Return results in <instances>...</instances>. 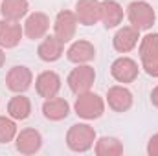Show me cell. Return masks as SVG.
Returning a JSON list of instances; mask_svg holds the SVG:
<instances>
[{"instance_id":"cell-15","label":"cell","mask_w":158,"mask_h":156,"mask_svg":"<svg viewBox=\"0 0 158 156\" xmlns=\"http://www.w3.org/2000/svg\"><path fill=\"white\" fill-rule=\"evenodd\" d=\"M138 39H140V30H136L134 26H123L116 31V35L112 39V44H114L116 51L127 53L138 44Z\"/></svg>"},{"instance_id":"cell-25","label":"cell","mask_w":158,"mask_h":156,"mask_svg":"<svg viewBox=\"0 0 158 156\" xmlns=\"http://www.w3.org/2000/svg\"><path fill=\"white\" fill-rule=\"evenodd\" d=\"M147 154L158 156V134L151 136V140H149V143H147Z\"/></svg>"},{"instance_id":"cell-24","label":"cell","mask_w":158,"mask_h":156,"mask_svg":"<svg viewBox=\"0 0 158 156\" xmlns=\"http://www.w3.org/2000/svg\"><path fill=\"white\" fill-rule=\"evenodd\" d=\"M142 68L151 76V77H158V57H153L149 61H142Z\"/></svg>"},{"instance_id":"cell-21","label":"cell","mask_w":158,"mask_h":156,"mask_svg":"<svg viewBox=\"0 0 158 156\" xmlns=\"http://www.w3.org/2000/svg\"><path fill=\"white\" fill-rule=\"evenodd\" d=\"M94 151L98 156H119L123 153V145L118 138L112 136H103L99 140H96L94 143Z\"/></svg>"},{"instance_id":"cell-10","label":"cell","mask_w":158,"mask_h":156,"mask_svg":"<svg viewBox=\"0 0 158 156\" xmlns=\"http://www.w3.org/2000/svg\"><path fill=\"white\" fill-rule=\"evenodd\" d=\"M22 35H24V28L17 20H7V18L0 20V48L4 50L15 48L20 42Z\"/></svg>"},{"instance_id":"cell-12","label":"cell","mask_w":158,"mask_h":156,"mask_svg":"<svg viewBox=\"0 0 158 156\" xmlns=\"http://www.w3.org/2000/svg\"><path fill=\"white\" fill-rule=\"evenodd\" d=\"M107 103L114 112H127L132 107V94L123 84L110 86L107 92Z\"/></svg>"},{"instance_id":"cell-4","label":"cell","mask_w":158,"mask_h":156,"mask_svg":"<svg viewBox=\"0 0 158 156\" xmlns=\"http://www.w3.org/2000/svg\"><path fill=\"white\" fill-rule=\"evenodd\" d=\"M96 81V72L92 66L88 64H77V68H74L70 74H68V86L74 94H83V92H88L92 88Z\"/></svg>"},{"instance_id":"cell-14","label":"cell","mask_w":158,"mask_h":156,"mask_svg":"<svg viewBox=\"0 0 158 156\" xmlns=\"http://www.w3.org/2000/svg\"><path fill=\"white\" fill-rule=\"evenodd\" d=\"M66 57L74 64H86L96 57V48L88 40H76L66 50Z\"/></svg>"},{"instance_id":"cell-13","label":"cell","mask_w":158,"mask_h":156,"mask_svg":"<svg viewBox=\"0 0 158 156\" xmlns=\"http://www.w3.org/2000/svg\"><path fill=\"white\" fill-rule=\"evenodd\" d=\"M48 30H50V18L40 11L31 13L24 22V33L28 39H42L48 33Z\"/></svg>"},{"instance_id":"cell-26","label":"cell","mask_w":158,"mask_h":156,"mask_svg":"<svg viewBox=\"0 0 158 156\" xmlns=\"http://www.w3.org/2000/svg\"><path fill=\"white\" fill-rule=\"evenodd\" d=\"M151 101H153V105H155V107H158V86L151 92Z\"/></svg>"},{"instance_id":"cell-11","label":"cell","mask_w":158,"mask_h":156,"mask_svg":"<svg viewBox=\"0 0 158 156\" xmlns=\"http://www.w3.org/2000/svg\"><path fill=\"white\" fill-rule=\"evenodd\" d=\"M35 88H37V94L40 97L48 99V97H55L61 90V77L52 72V70H46L37 76L35 79Z\"/></svg>"},{"instance_id":"cell-22","label":"cell","mask_w":158,"mask_h":156,"mask_svg":"<svg viewBox=\"0 0 158 156\" xmlns=\"http://www.w3.org/2000/svg\"><path fill=\"white\" fill-rule=\"evenodd\" d=\"M158 57V33H147L140 42V59L149 61Z\"/></svg>"},{"instance_id":"cell-9","label":"cell","mask_w":158,"mask_h":156,"mask_svg":"<svg viewBox=\"0 0 158 156\" xmlns=\"http://www.w3.org/2000/svg\"><path fill=\"white\" fill-rule=\"evenodd\" d=\"M31 81H33V74L30 68L26 66H13L7 76H6V84L11 92L15 94H22L26 92L30 86H31Z\"/></svg>"},{"instance_id":"cell-23","label":"cell","mask_w":158,"mask_h":156,"mask_svg":"<svg viewBox=\"0 0 158 156\" xmlns=\"http://www.w3.org/2000/svg\"><path fill=\"white\" fill-rule=\"evenodd\" d=\"M17 125L13 117L0 116V143H9L17 136Z\"/></svg>"},{"instance_id":"cell-1","label":"cell","mask_w":158,"mask_h":156,"mask_svg":"<svg viewBox=\"0 0 158 156\" xmlns=\"http://www.w3.org/2000/svg\"><path fill=\"white\" fill-rule=\"evenodd\" d=\"M96 143V130L88 123L72 125L66 132V145L74 153H86Z\"/></svg>"},{"instance_id":"cell-27","label":"cell","mask_w":158,"mask_h":156,"mask_svg":"<svg viewBox=\"0 0 158 156\" xmlns=\"http://www.w3.org/2000/svg\"><path fill=\"white\" fill-rule=\"evenodd\" d=\"M4 63H6V53H4V48H0V68L4 66Z\"/></svg>"},{"instance_id":"cell-3","label":"cell","mask_w":158,"mask_h":156,"mask_svg":"<svg viewBox=\"0 0 158 156\" xmlns=\"http://www.w3.org/2000/svg\"><path fill=\"white\" fill-rule=\"evenodd\" d=\"M127 17H129V22L131 26H134L136 30H151L153 24H155V9L151 4L143 2V0H134L129 4L127 7Z\"/></svg>"},{"instance_id":"cell-17","label":"cell","mask_w":158,"mask_h":156,"mask_svg":"<svg viewBox=\"0 0 158 156\" xmlns=\"http://www.w3.org/2000/svg\"><path fill=\"white\" fill-rule=\"evenodd\" d=\"M42 114L50 121H61L70 114V105L63 97H48L42 103Z\"/></svg>"},{"instance_id":"cell-7","label":"cell","mask_w":158,"mask_h":156,"mask_svg":"<svg viewBox=\"0 0 158 156\" xmlns=\"http://www.w3.org/2000/svg\"><path fill=\"white\" fill-rule=\"evenodd\" d=\"M76 17L83 26H94L101 20V2L99 0H77Z\"/></svg>"},{"instance_id":"cell-19","label":"cell","mask_w":158,"mask_h":156,"mask_svg":"<svg viewBox=\"0 0 158 156\" xmlns=\"http://www.w3.org/2000/svg\"><path fill=\"white\" fill-rule=\"evenodd\" d=\"M28 9H30L28 0H2V4H0V13L7 20L19 22L22 17L28 15Z\"/></svg>"},{"instance_id":"cell-6","label":"cell","mask_w":158,"mask_h":156,"mask_svg":"<svg viewBox=\"0 0 158 156\" xmlns=\"http://www.w3.org/2000/svg\"><path fill=\"white\" fill-rule=\"evenodd\" d=\"M15 147L20 154H35L42 147V136L35 129H24L15 136Z\"/></svg>"},{"instance_id":"cell-8","label":"cell","mask_w":158,"mask_h":156,"mask_svg":"<svg viewBox=\"0 0 158 156\" xmlns=\"http://www.w3.org/2000/svg\"><path fill=\"white\" fill-rule=\"evenodd\" d=\"M138 72H140L138 63L134 59H131V57H118L112 63V66H110L112 77L116 79L118 83H123V84L125 83H132L134 79L138 77Z\"/></svg>"},{"instance_id":"cell-2","label":"cell","mask_w":158,"mask_h":156,"mask_svg":"<svg viewBox=\"0 0 158 156\" xmlns=\"http://www.w3.org/2000/svg\"><path fill=\"white\" fill-rule=\"evenodd\" d=\"M74 110L83 119H98L105 112V101L94 92H83L77 94V99L74 103Z\"/></svg>"},{"instance_id":"cell-20","label":"cell","mask_w":158,"mask_h":156,"mask_svg":"<svg viewBox=\"0 0 158 156\" xmlns=\"http://www.w3.org/2000/svg\"><path fill=\"white\" fill-rule=\"evenodd\" d=\"M7 114L9 117L17 119V121H22L31 114V101L26 97V96H20L17 94L15 97H11V101L7 103Z\"/></svg>"},{"instance_id":"cell-5","label":"cell","mask_w":158,"mask_h":156,"mask_svg":"<svg viewBox=\"0 0 158 156\" xmlns=\"http://www.w3.org/2000/svg\"><path fill=\"white\" fill-rule=\"evenodd\" d=\"M77 30V17L72 11H59L55 17V24H53V31L55 37L61 39L63 42H70L76 35Z\"/></svg>"},{"instance_id":"cell-18","label":"cell","mask_w":158,"mask_h":156,"mask_svg":"<svg viewBox=\"0 0 158 156\" xmlns=\"http://www.w3.org/2000/svg\"><path fill=\"white\" fill-rule=\"evenodd\" d=\"M123 20V7L116 0H103L101 2V22L105 28H116Z\"/></svg>"},{"instance_id":"cell-16","label":"cell","mask_w":158,"mask_h":156,"mask_svg":"<svg viewBox=\"0 0 158 156\" xmlns=\"http://www.w3.org/2000/svg\"><path fill=\"white\" fill-rule=\"evenodd\" d=\"M63 50H64V42L61 39H57L55 35H48L44 37V40L39 44L37 48V53H39V59L44 63H53L57 61L61 55H63Z\"/></svg>"}]
</instances>
